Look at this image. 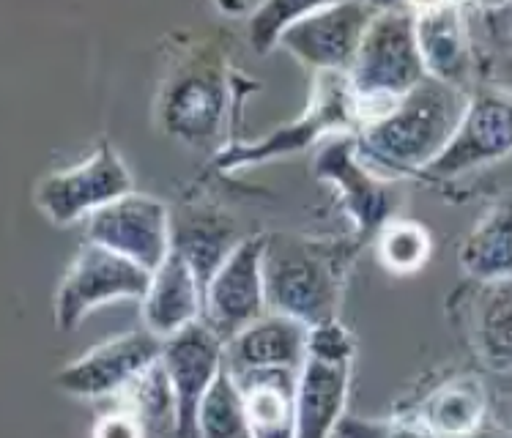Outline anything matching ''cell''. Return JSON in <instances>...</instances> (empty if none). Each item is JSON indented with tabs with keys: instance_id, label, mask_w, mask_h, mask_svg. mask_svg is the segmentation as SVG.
<instances>
[{
	"instance_id": "1",
	"label": "cell",
	"mask_w": 512,
	"mask_h": 438,
	"mask_svg": "<svg viewBox=\"0 0 512 438\" xmlns=\"http://www.w3.org/2000/svg\"><path fill=\"white\" fill-rule=\"evenodd\" d=\"M469 94L428 77L387 113L356 129V154L367 170L392 184L395 178L422 176L450 146Z\"/></svg>"
},
{
	"instance_id": "2",
	"label": "cell",
	"mask_w": 512,
	"mask_h": 438,
	"mask_svg": "<svg viewBox=\"0 0 512 438\" xmlns=\"http://www.w3.org/2000/svg\"><path fill=\"white\" fill-rule=\"evenodd\" d=\"M241 77L217 39L178 44L176 58L157 94V124L168 137L192 148H211L233 124Z\"/></svg>"
},
{
	"instance_id": "3",
	"label": "cell",
	"mask_w": 512,
	"mask_h": 438,
	"mask_svg": "<svg viewBox=\"0 0 512 438\" xmlns=\"http://www.w3.org/2000/svg\"><path fill=\"white\" fill-rule=\"evenodd\" d=\"M356 244L310 239L299 233H266L263 282L269 313L288 315L304 326L337 318L348 261Z\"/></svg>"
},
{
	"instance_id": "4",
	"label": "cell",
	"mask_w": 512,
	"mask_h": 438,
	"mask_svg": "<svg viewBox=\"0 0 512 438\" xmlns=\"http://www.w3.org/2000/svg\"><path fill=\"white\" fill-rule=\"evenodd\" d=\"M345 77L354 96L359 129L428 80L417 47L411 3L378 9Z\"/></svg>"
},
{
	"instance_id": "5",
	"label": "cell",
	"mask_w": 512,
	"mask_h": 438,
	"mask_svg": "<svg viewBox=\"0 0 512 438\" xmlns=\"http://www.w3.org/2000/svg\"><path fill=\"white\" fill-rule=\"evenodd\" d=\"M359 129V115H356L354 96L348 88L345 74H318L315 77V91L310 105L291 124L272 129L261 140H244V143H230L228 148L217 151L211 162L214 170L230 173L241 167L272 162L277 157L299 154L304 148L321 146L329 137L354 135Z\"/></svg>"
},
{
	"instance_id": "6",
	"label": "cell",
	"mask_w": 512,
	"mask_h": 438,
	"mask_svg": "<svg viewBox=\"0 0 512 438\" xmlns=\"http://www.w3.org/2000/svg\"><path fill=\"white\" fill-rule=\"evenodd\" d=\"M313 173L318 181L335 189L337 203L343 206V214L354 230L351 241L356 244V250L376 241L381 228L400 217L395 184L367 170L365 162L356 154L354 135L329 137L315 148Z\"/></svg>"
},
{
	"instance_id": "7",
	"label": "cell",
	"mask_w": 512,
	"mask_h": 438,
	"mask_svg": "<svg viewBox=\"0 0 512 438\" xmlns=\"http://www.w3.org/2000/svg\"><path fill=\"white\" fill-rule=\"evenodd\" d=\"M135 192V176L110 143L99 146L72 167H63L36 184V209L58 228L94 217L96 211Z\"/></svg>"
},
{
	"instance_id": "8",
	"label": "cell",
	"mask_w": 512,
	"mask_h": 438,
	"mask_svg": "<svg viewBox=\"0 0 512 438\" xmlns=\"http://www.w3.org/2000/svg\"><path fill=\"white\" fill-rule=\"evenodd\" d=\"M151 272L126 261L107 247L85 241L74 255L72 266L58 282L55 291V326L61 332H74L99 307L113 302H143Z\"/></svg>"
},
{
	"instance_id": "9",
	"label": "cell",
	"mask_w": 512,
	"mask_h": 438,
	"mask_svg": "<svg viewBox=\"0 0 512 438\" xmlns=\"http://www.w3.org/2000/svg\"><path fill=\"white\" fill-rule=\"evenodd\" d=\"M165 340L154 332L129 329L88 348L58 370L55 386L77 400H118L146 370L157 365Z\"/></svg>"
},
{
	"instance_id": "10",
	"label": "cell",
	"mask_w": 512,
	"mask_h": 438,
	"mask_svg": "<svg viewBox=\"0 0 512 438\" xmlns=\"http://www.w3.org/2000/svg\"><path fill=\"white\" fill-rule=\"evenodd\" d=\"M512 154V88H471L450 146L422 173L428 184L455 181Z\"/></svg>"
},
{
	"instance_id": "11",
	"label": "cell",
	"mask_w": 512,
	"mask_h": 438,
	"mask_svg": "<svg viewBox=\"0 0 512 438\" xmlns=\"http://www.w3.org/2000/svg\"><path fill=\"white\" fill-rule=\"evenodd\" d=\"M85 236L154 274L173 252V211L165 200L132 192L96 211Z\"/></svg>"
},
{
	"instance_id": "12",
	"label": "cell",
	"mask_w": 512,
	"mask_h": 438,
	"mask_svg": "<svg viewBox=\"0 0 512 438\" xmlns=\"http://www.w3.org/2000/svg\"><path fill=\"white\" fill-rule=\"evenodd\" d=\"M378 9L373 3H315L288 28L280 47L318 74H348Z\"/></svg>"
},
{
	"instance_id": "13",
	"label": "cell",
	"mask_w": 512,
	"mask_h": 438,
	"mask_svg": "<svg viewBox=\"0 0 512 438\" xmlns=\"http://www.w3.org/2000/svg\"><path fill=\"white\" fill-rule=\"evenodd\" d=\"M263 247V233L247 236L203 288V324L222 343L233 340L241 329L269 313L263 282Z\"/></svg>"
},
{
	"instance_id": "14",
	"label": "cell",
	"mask_w": 512,
	"mask_h": 438,
	"mask_svg": "<svg viewBox=\"0 0 512 438\" xmlns=\"http://www.w3.org/2000/svg\"><path fill=\"white\" fill-rule=\"evenodd\" d=\"M162 367L176 403V438H198L200 406L225 370V343L200 321L165 340Z\"/></svg>"
},
{
	"instance_id": "15",
	"label": "cell",
	"mask_w": 512,
	"mask_h": 438,
	"mask_svg": "<svg viewBox=\"0 0 512 438\" xmlns=\"http://www.w3.org/2000/svg\"><path fill=\"white\" fill-rule=\"evenodd\" d=\"M417 47L430 80L471 91L474 47L466 9L458 3H411Z\"/></svg>"
},
{
	"instance_id": "16",
	"label": "cell",
	"mask_w": 512,
	"mask_h": 438,
	"mask_svg": "<svg viewBox=\"0 0 512 438\" xmlns=\"http://www.w3.org/2000/svg\"><path fill=\"white\" fill-rule=\"evenodd\" d=\"M307 332L310 326L288 315L266 313L225 343V367L233 376L261 370L299 373L307 362Z\"/></svg>"
},
{
	"instance_id": "17",
	"label": "cell",
	"mask_w": 512,
	"mask_h": 438,
	"mask_svg": "<svg viewBox=\"0 0 512 438\" xmlns=\"http://www.w3.org/2000/svg\"><path fill=\"white\" fill-rule=\"evenodd\" d=\"M140 313L143 326L162 340H170L203 321V285L181 255L170 252L168 261L151 274Z\"/></svg>"
},
{
	"instance_id": "18",
	"label": "cell",
	"mask_w": 512,
	"mask_h": 438,
	"mask_svg": "<svg viewBox=\"0 0 512 438\" xmlns=\"http://www.w3.org/2000/svg\"><path fill=\"white\" fill-rule=\"evenodd\" d=\"M354 365L310 359L296 378V438H332L345 417Z\"/></svg>"
},
{
	"instance_id": "19",
	"label": "cell",
	"mask_w": 512,
	"mask_h": 438,
	"mask_svg": "<svg viewBox=\"0 0 512 438\" xmlns=\"http://www.w3.org/2000/svg\"><path fill=\"white\" fill-rule=\"evenodd\" d=\"M471 285L463 299L471 348L488 370L512 373V277Z\"/></svg>"
},
{
	"instance_id": "20",
	"label": "cell",
	"mask_w": 512,
	"mask_h": 438,
	"mask_svg": "<svg viewBox=\"0 0 512 438\" xmlns=\"http://www.w3.org/2000/svg\"><path fill=\"white\" fill-rule=\"evenodd\" d=\"M244 239L247 236H241L236 222L217 209H187L173 214V252L189 263L203 288Z\"/></svg>"
},
{
	"instance_id": "21",
	"label": "cell",
	"mask_w": 512,
	"mask_h": 438,
	"mask_svg": "<svg viewBox=\"0 0 512 438\" xmlns=\"http://www.w3.org/2000/svg\"><path fill=\"white\" fill-rule=\"evenodd\" d=\"M296 378L291 370L236 376L250 438H296Z\"/></svg>"
},
{
	"instance_id": "22",
	"label": "cell",
	"mask_w": 512,
	"mask_h": 438,
	"mask_svg": "<svg viewBox=\"0 0 512 438\" xmlns=\"http://www.w3.org/2000/svg\"><path fill=\"white\" fill-rule=\"evenodd\" d=\"M460 269L471 282L512 277V195L496 200L469 230L458 250Z\"/></svg>"
},
{
	"instance_id": "23",
	"label": "cell",
	"mask_w": 512,
	"mask_h": 438,
	"mask_svg": "<svg viewBox=\"0 0 512 438\" xmlns=\"http://www.w3.org/2000/svg\"><path fill=\"white\" fill-rule=\"evenodd\" d=\"M439 438H466L485 428L488 392L477 376H455L439 384L417 414Z\"/></svg>"
},
{
	"instance_id": "24",
	"label": "cell",
	"mask_w": 512,
	"mask_h": 438,
	"mask_svg": "<svg viewBox=\"0 0 512 438\" xmlns=\"http://www.w3.org/2000/svg\"><path fill=\"white\" fill-rule=\"evenodd\" d=\"M378 263L395 277H411L428 266L433 255V236L417 219L395 217L376 236Z\"/></svg>"
},
{
	"instance_id": "25",
	"label": "cell",
	"mask_w": 512,
	"mask_h": 438,
	"mask_svg": "<svg viewBox=\"0 0 512 438\" xmlns=\"http://www.w3.org/2000/svg\"><path fill=\"white\" fill-rule=\"evenodd\" d=\"M198 438H250L239 381L228 367L214 381L200 406Z\"/></svg>"
},
{
	"instance_id": "26",
	"label": "cell",
	"mask_w": 512,
	"mask_h": 438,
	"mask_svg": "<svg viewBox=\"0 0 512 438\" xmlns=\"http://www.w3.org/2000/svg\"><path fill=\"white\" fill-rule=\"evenodd\" d=\"M118 400L135 408L137 414L146 419L151 430L165 428L170 430V436L176 438V403H173V389H170L162 359L137 378L135 384L129 386Z\"/></svg>"
},
{
	"instance_id": "27",
	"label": "cell",
	"mask_w": 512,
	"mask_h": 438,
	"mask_svg": "<svg viewBox=\"0 0 512 438\" xmlns=\"http://www.w3.org/2000/svg\"><path fill=\"white\" fill-rule=\"evenodd\" d=\"M315 3H293V0H274L255 6L247 20V44L255 55H269L280 47L283 36L293 22L302 20Z\"/></svg>"
},
{
	"instance_id": "28",
	"label": "cell",
	"mask_w": 512,
	"mask_h": 438,
	"mask_svg": "<svg viewBox=\"0 0 512 438\" xmlns=\"http://www.w3.org/2000/svg\"><path fill=\"white\" fill-rule=\"evenodd\" d=\"M337 438H439L419 417H351L345 414Z\"/></svg>"
},
{
	"instance_id": "29",
	"label": "cell",
	"mask_w": 512,
	"mask_h": 438,
	"mask_svg": "<svg viewBox=\"0 0 512 438\" xmlns=\"http://www.w3.org/2000/svg\"><path fill=\"white\" fill-rule=\"evenodd\" d=\"M307 356L321 362H337V365H354L356 337L340 318L310 326L307 332Z\"/></svg>"
},
{
	"instance_id": "30",
	"label": "cell",
	"mask_w": 512,
	"mask_h": 438,
	"mask_svg": "<svg viewBox=\"0 0 512 438\" xmlns=\"http://www.w3.org/2000/svg\"><path fill=\"white\" fill-rule=\"evenodd\" d=\"M151 428L135 408L121 400H113V406L102 411L91 425V438H148Z\"/></svg>"
},
{
	"instance_id": "31",
	"label": "cell",
	"mask_w": 512,
	"mask_h": 438,
	"mask_svg": "<svg viewBox=\"0 0 512 438\" xmlns=\"http://www.w3.org/2000/svg\"><path fill=\"white\" fill-rule=\"evenodd\" d=\"M466 438H512V436L510 433H504V430L488 428V425H485V428H480L477 433H471V436H466Z\"/></svg>"
}]
</instances>
